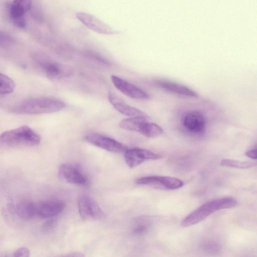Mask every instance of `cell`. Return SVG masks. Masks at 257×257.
Returning <instances> with one entry per match:
<instances>
[{
    "label": "cell",
    "instance_id": "obj_18",
    "mask_svg": "<svg viewBox=\"0 0 257 257\" xmlns=\"http://www.w3.org/2000/svg\"><path fill=\"white\" fill-rule=\"evenodd\" d=\"M151 225V220L148 217H141L135 221L132 231L135 234L143 235L148 231Z\"/></svg>",
    "mask_w": 257,
    "mask_h": 257
},
{
    "label": "cell",
    "instance_id": "obj_19",
    "mask_svg": "<svg viewBox=\"0 0 257 257\" xmlns=\"http://www.w3.org/2000/svg\"><path fill=\"white\" fill-rule=\"evenodd\" d=\"M15 88L14 81L7 75L0 73V94H8Z\"/></svg>",
    "mask_w": 257,
    "mask_h": 257
},
{
    "label": "cell",
    "instance_id": "obj_17",
    "mask_svg": "<svg viewBox=\"0 0 257 257\" xmlns=\"http://www.w3.org/2000/svg\"><path fill=\"white\" fill-rule=\"evenodd\" d=\"M139 133L146 137L155 138L161 136L163 130L158 124L148 121L143 125Z\"/></svg>",
    "mask_w": 257,
    "mask_h": 257
},
{
    "label": "cell",
    "instance_id": "obj_26",
    "mask_svg": "<svg viewBox=\"0 0 257 257\" xmlns=\"http://www.w3.org/2000/svg\"><path fill=\"white\" fill-rule=\"evenodd\" d=\"M56 225V220L54 219L48 220L44 225V228L45 230H50L53 228Z\"/></svg>",
    "mask_w": 257,
    "mask_h": 257
},
{
    "label": "cell",
    "instance_id": "obj_8",
    "mask_svg": "<svg viewBox=\"0 0 257 257\" xmlns=\"http://www.w3.org/2000/svg\"><path fill=\"white\" fill-rule=\"evenodd\" d=\"M58 175L60 179L66 182L84 185L87 180L80 168L77 165L71 164H63L58 169Z\"/></svg>",
    "mask_w": 257,
    "mask_h": 257
},
{
    "label": "cell",
    "instance_id": "obj_15",
    "mask_svg": "<svg viewBox=\"0 0 257 257\" xmlns=\"http://www.w3.org/2000/svg\"><path fill=\"white\" fill-rule=\"evenodd\" d=\"M148 121V115L133 116L121 120L119 126L123 130L139 132L143 125Z\"/></svg>",
    "mask_w": 257,
    "mask_h": 257
},
{
    "label": "cell",
    "instance_id": "obj_14",
    "mask_svg": "<svg viewBox=\"0 0 257 257\" xmlns=\"http://www.w3.org/2000/svg\"><path fill=\"white\" fill-rule=\"evenodd\" d=\"M108 97L114 108L123 115L131 117L147 115L141 110L126 103L111 90L109 91Z\"/></svg>",
    "mask_w": 257,
    "mask_h": 257
},
{
    "label": "cell",
    "instance_id": "obj_12",
    "mask_svg": "<svg viewBox=\"0 0 257 257\" xmlns=\"http://www.w3.org/2000/svg\"><path fill=\"white\" fill-rule=\"evenodd\" d=\"M182 123L188 131L194 134H200L205 129L206 120L201 112L195 110L188 112L184 115Z\"/></svg>",
    "mask_w": 257,
    "mask_h": 257
},
{
    "label": "cell",
    "instance_id": "obj_5",
    "mask_svg": "<svg viewBox=\"0 0 257 257\" xmlns=\"http://www.w3.org/2000/svg\"><path fill=\"white\" fill-rule=\"evenodd\" d=\"M77 19L89 29L104 35H113L117 31L92 14L79 12L76 14Z\"/></svg>",
    "mask_w": 257,
    "mask_h": 257
},
{
    "label": "cell",
    "instance_id": "obj_7",
    "mask_svg": "<svg viewBox=\"0 0 257 257\" xmlns=\"http://www.w3.org/2000/svg\"><path fill=\"white\" fill-rule=\"evenodd\" d=\"M124 157L127 166L134 168L146 160H158L161 158L162 156L146 149L135 148L127 149L124 152Z\"/></svg>",
    "mask_w": 257,
    "mask_h": 257
},
{
    "label": "cell",
    "instance_id": "obj_6",
    "mask_svg": "<svg viewBox=\"0 0 257 257\" xmlns=\"http://www.w3.org/2000/svg\"><path fill=\"white\" fill-rule=\"evenodd\" d=\"M84 139L89 143L111 152L122 153L127 149L125 146L116 140L99 134H89Z\"/></svg>",
    "mask_w": 257,
    "mask_h": 257
},
{
    "label": "cell",
    "instance_id": "obj_24",
    "mask_svg": "<svg viewBox=\"0 0 257 257\" xmlns=\"http://www.w3.org/2000/svg\"><path fill=\"white\" fill-rule=\"evenodd\" d=\"M12 3L22 7L26 12L28 11L31 7V0H14Z\"/></svg>",
    "mask_w": 257,
    "mask_h": 257
},
{
    "label": "cell",
    "instance_id": "obj_3",
    "mask_svg": "<svg viewBox=\"0 0 257 257\" xmlns=\"http://www.w3.org/2000/svg\"><path fill=\"white\" fill-rule=\"evenodd\" d=\"M41 137L27 125L9 130L0 135V147L13 148L34 146L40 144Z\"/></svg>",
    "mask_w": 257,
    "mask_h": 257
},
{
    "label": "cell",
    "instance_id": "obj_23",
    "mask_svg": "<svg viewBox=\"0 0 257 257\" xmlns=\"http://www.w3.org/2000/svg\"><path fill=\"white\" fill-rule=\"evenodd\" d=\"M15 43L14 38L8 34L0 32V47H8Z\"/></svg>",
    "mask_w": 257,
    "mask_h": 257
},
{
    "label": "cell",
    "instance_id": "obj_21",
    "mask_svg": "<svg viewBox=\"0 0 257 257\" xmlns=\"http://www.w3.org/2000/svg\"><path fill=\"white\" fill-rule=\"evenodd\" d=\"M200 248L203 251L206 253L216 254L220 251L221 246L216 241L207 240L201 243Z\"/></svg>",
    "mask_w": 257,
    "mask_h": 257
},
{
    "label": "cell",
    "instance_id": "obj_4",
    "mask_svg": "<svg viewBox=\"0 0 257 257\" xmlns=\"http://www.w3.org/2000/svg\"><path fill=\"white\" fill-rule=\"evenodd\" d=\"M78 208L79 213L83 220H100L105 217L97 202L86 195H82L79 197Z\"/></svg>",
    "mask_w": 257,
    "mask_h": 257
},
{
    "label": "cell",
    "instance_id": "obj_11",
    "mask_svg": "<svg viewBox=\"0 0 257 257\" xmlns=\"http://www.w3.org/2000/svg\"><path fill=\"white\" fill-rule=\"evenodd\" d=\"M65 204L59 200L47 201L35 203L36 216L41 218L55 217L64 209Z\"/></svg>",
    "mask_w": 257,
    "mask_h": 257
},
{
    "label": "cell",
    "instance_id": "obj_13",
    "mask_svg": "<svg viewBox=\"0 0 257 257\" xmlns=\"http://www.w3.org/2000/svg\"><path fill=\"white\" fill-rule=\"evenodd\" d=\"M36 60L39 67L49 79L57 80L64 75L63 69L60 64L44 56L38 55Z\"/></svg>",
    "mask_w": 257,
    "mask_h": 257
},
{
    "label": "cell",
    "instance_id": "obj_10",
    "mask_svg": "<svg viewBox=\"0 0 257 257\" xmlns=\"http://www.w3.org/2000/svg\"><path fill=\"white\" fill-rule=\"evenodd\" d=\"M153 83L157 87L172 93L191 97H198L197 93L189 87L170 80L156 79Z\"/></svg>",
    "mask_w": 257,
    "mask_h": 257
},
{
    "label": "cell",
    "instance_id": "obj_16",
    "mask_svg": "<svg viewBox=\"0 0 257 257\" xmlns=\"http://www.w3.org/2000/svg\"><path fill=\"white\" fill-rule=\"evenodd\" d=\"M19 217L29 220L36 216L35 203L30 201H23L19 203L16 209Z\"/></svg>",
    "mask_w": 257,
    "mask_h": 257
},
{
    "label": "cell",
    "instance_id": "obj_22",
    "mask_svg": "<svg viewBox=\"0 0 257 257\" xmlns=\"http://www.w3.org/2000/svg\"><path fill=\"white\" fill-rule=\"evenodd\" d=\"M183 185L182 181L178 178L163 176L162 187L164 188L173 190L181 188Z\"/></svg>",
    "mask_w": 257,
    "mask_h": 257
},
{
    "label": "cell",
    "instance_id": "obj_2",
    "mask_svg": "<svg viewBox=\"0 0 257 257\" xmlns=\"http://www.w3.org/2000/svg\"><path fill=\"white\" fill-rule=\"evenodd\" d=\"M236 200L230 197L214 199L201 205L181 222V225L188 227L202 221L214 212L224 209L233 207L237 205Z\"/></svg>",
    "mask_w": 257,
    "mask_h": 257
},
{
    "label": "cell",
    "instance_id": "obj_25",
    "mask_svg": "<svg viewBox=\"0 0 257 257\" xmlns=\"http://www.w3.org/2000/svg\"><path fill=\"white\" fill-rule=\"evenodd\" d=\"M30 254V250L26 247H21L17 250H16L14 253V255L15 256H21V257H28L29 256Z\"/></svg>",
    "mask_w": 257,
    "mask_h": 257
},
{
    "label": "cell",
    "instance_id": "obj_27",
    "mask_svg": "<svg viewBox=\"0 0 257 257\" xmlns=\"http://www.w3.org/2000/svg\"><path fill=\"white\" fill-rule=\"evenodd\" d=\"M245 155L246 156L251 159L256 160L257 158L256 148L247 151L245 153Z\"/></svg>",
    "mask_w": 257,
    "mask_h": 257
},
{
    "label": "cell",
    "instance_id": "obj_20",
    "mask_svg": "<svg viewBox=\"0 0 257 257\" xmlns=\"http://www.w3.org/2000/svg\"><path fill=\"white\" fill-rule=\"evenodd\" d=\"M220 165L224 167L248 169L255 166L256 163L249 161H239L231 159H224L221 160Z\"/></svg>",
    "mask_w": 257,
    "mask_h": 257
},
{
    "label": "cell",
    "instance_id": "obj_1",
    "mask_svg": "<svg viewBox=\"0 0 257 257\" xmlns=\"http://www.w3.org/2000/svg\"><path fill=\"white\" fill-rule=\"evenodd\" d=\"M65 107V103L59 99L40 97L23 100L15 105L12 111L18 114H38L56 112Z\"/></svg>",
    "mask_w": 257,
    "mask_h": 257
},
{
    "label": "cell",
    "instance_id": "obj_9",
    "mask_svg": "<svg viewBox=\"0 0 257 257\" xmlns=\"http://www.w3.org/2000/svg\"><path fill=\"white\" fill-rule=\"evenodd\" d=\"M111 80L118 90L129 97L140 100H147L150 97L146 92L119 77L111 75Z\"/></svg>",
    "mask_w": 257,
    "mask_h": 257
}]
</instances>
